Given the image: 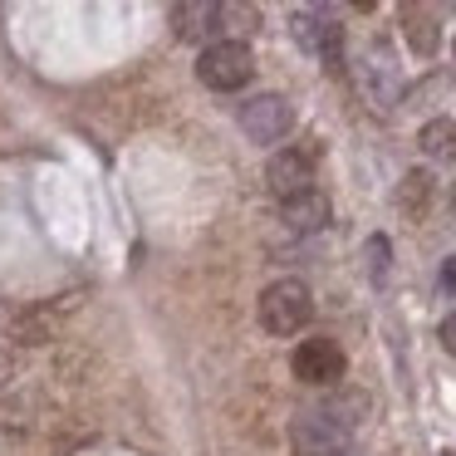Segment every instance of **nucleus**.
Returning <instances> with one entry per match:
<instances>
[{
    "label": "nucleus",
    "instance_id": "nucleus-1",
    "mask_svg": "<svg viewBox=\"0 0 456 456\" xmlns=\"http://www.w3.org/2000/svg\"><path fill=\"white\" fill-rule=\"evenodd\" d=\"M363 397L344 393V397H329L324 407H309L289 422V442H295L299 456H338L348 442H354L358 422H363Z\"/></svg>",
    "mask_w": 456,
    "mask_h": 456
},
{
    "label": "nucleus",
    "instance_id": "nucleus-2",
    "mask_svg": "<svg viewBox=\"0 0 456 456\" xmlns=\"http://www.w3.org/2000/svg\"><path fill=\"white\" fill-rule=\"evenodd\" d=\"M314 314V295H309L305 280H275V285L260 295V324L270 329L275 338H289L309 324Z\"/></svg>",
    "mask_w": 456,
    "mask_h": 456
},
{
    "label": "nucleus",
    "instance_id": "nucleus-3",
    "mask_svg": "<svg viewBox=\"0 0 456 456\" xmlns=\"http://www.w3.org/2000/svg\"><path fill=\"white\" fill-rule=\"evenodd\" d=\"M250 74H256V60H250V50L240 40H216V45H207L201 60H197V79L207 84V89H216V94L246 89Z\"/></svg>",
    "mask_w": 456,
    "mask_h": 456
},
{
    "label": "nucleus",
    "instance_id": "nucleus-4",
    "mask_svg": "<svg viewBox=\"0 0 456 456\" xmlns=\"http://www.w3.org/2000/svg\"><path fill=\"white\" fill-rule=\"evenodd\" d=\"M314 162H319V148H314V142L280 148L275 158H270V167H265L270 191H275L280 201H289V197H299V191H309V182H314Z\"/></svg>",
    "mask_w": 456,
    "mask_h": 456
},
{
    "label": "nucleus",
    "instance_id": "nucleus-5",
    "mask_svg": "<svg viewBox=\"0 0 456 456\" xmlns=\"http://www.w3.org/2000/svg\"><path fill=\"white\" fill-rule=\"evenodd\" d=\"M289 128H295V109L280 94H260V99L240 103V133L250 142H280Z\"/></svg>",
    "mask_w": 456,
    "mask_h": 456
},
{
    "label": "nucleus",
    "instance_id": "nucleus-6",
    "mask_svg": "<svg viewBox=\"0 0 456 456\" xmlns=\"http://www.w3.org/2000/svg\"><path fill=\"white\" fill-rule=\"evenodd\" d=\"M289 368H295V378L309 387H334L348 363H344V348H338L334 338H305V344L295 348V358H289Z\"/></svg>",
    "mask_w": 456,
    "mask_h": 456
},
{
    "label": "nucleus",
    "instance_id": "nucleus-7",
    "mask_svg": "<svg viewBox=\"0 0 456 456\" xmlns=\"http://www.w3.org/2000/svg\"><path fill=\"white\" fill-rule=\"evenodd\" d=\"M358 84H363V94L378 103V109H393V103H403V69H397V60L387 54V45H373V50L363 54V64H358Z\"/></svg>",
    "mask_w": 456,
    "mask_h": 456
},
{
    "label": "nucleus",
    "instance_id": "nucleus-8",
    "mask_svg": "<svg viewBox=\"0 0 456 456\" xmlns=\"http://www.w3.org/2000/svg\"><path fill=\"white\" fill-rule=\"evenodd\" d=\"M295 40L305 45L314 60H324L329 69H338V60H344V25L329 11H299L295 15Z\"/></svg>",
    "mask_w": 456,
    "mask_h": 456
},
{
    "label": "nucleus",
    "instance_id": "nucleus-9",
    "mask_svg": "<svg viewBox=\"0 0 456 456\" xmlns=\"http://www.w3.org/2000/svg\"><path fill=\"white\" fill-rule=\"evenodd\" d=\"M280 221H285L289 231H324L329 226V197L324 191H299V197L280 201Z\"/></svg>",
    "mask_w": 456,
    "mask_h": 456
},
{
    "label": "nucleus",
    "instance_id": "nucleus-10",
    "mask_svg": "<svg viewBox=\"0 0 456 456\" xmlns=\"http://www.w3.org/2000/svg\"><path fill=\"white\" fill-rule=\"evenodd\" d=\"M417 148H422L432 162H456V123H452V118L422 123V133H417Z\"/></svg>",
    "mask_w": 456,
    "mask_h": 456
},
{
    "label": "nucleus",
    "instance_id": "nucleus-11",
    "mask_svg": "<svg viewBox=\"0 0 456 456\" xmlns=\"http://www.w3.org/2000/svg\"><path fill=\"white\" fill-rule=\"evenodd\" d=\"M177 30L191 35V40H201V35H216L221 30V5H211V0H197V5H177Z\"/></svg>",
    "mask_w": 456,
    "mask_h": 456
},
{
    "label": "nucleus",
    "instance_id": "nucleus-12",
    "mask_svg": "<svg viewBox=\"0 0 456 456\" xmlns=\"http://www.w3.org/2000/svg\"><path fill=\"white\" fill-rule=\"evenodd\" d=\"M427 201H432V177H427V172H407L403 187H397V207H403L407 216H422Z\"/></svg>",
    "mask_w": 456,
    "mask_h": 456
},
{
    "label": "nucleus",
    "instance_id": "nucleus-13",
    "mask_svg": "<svg viewBox=\"0 0 456 456\" xmlns=\"http://www.w3.org/2000/svg\"><path fill=\"white\" fill-rule=\"evenodd\" d=\"M407 40H412L417 54H432L436 50V20L422 11H407Z\"/></svg>",
    "mask_w": 456,
    "mask_h": 456
},
{
    "label": "nucleus",
    "instance_id": "nucleus-14",
    "mask_svg": "<svg viewBox=\"0 0 456 456\" xmlns=\"http://www.w3.org/2000/svg\"><path fill=\"white\" fill-rule=\"evenodd\" d=\"M363 256H368V275L383 280V275H387V260H393V246H387V236H368Z\"/></svg>",
    "mask_w": 456,
    "mask_h": 456
},
{
    "label": "nucleus",
    "instance_id": "nucleus-15",
    "mask_svg": "<svg viewBox=\"0 0 456 456\" xmlns=\"http://www.w3.org/2000/svg\"><path fill=\"white\" fill-rule=\"evenodd\" d=\"M436 338H442V348H446V354H456V314H446V319H442Z\"/></svg>",
    "mask_w": 456,
    "mask_h": 456
},
{
    "label": "nucleus",
    "instance_id": "nucleus-16",
    "mask_svg": "<svg viewBox=\"0 0 456 456\" xmlns=\"http://www.w3.org/2000/svg\"><path fill=\"white\" fill-rule=\"evenodd\" d=\"M442 289H446V295H456V256L442 260Z\"/></svg>",
    "mask_w": 456,
    "mask_h": 456
},
{
    "label": "nucleus",
    "instance_id": "nucleus-17",
    "mask_svg": "<svg viewBox=\"0 0 456 456\" xmlns=\"http://www.w3.org/2000/svg\"><path fill=\"white\" fill-rule=\"evenodd\" d=\"M442 456H456V452H442Z\"/></svg>",
    "mask_w": 456,
    "mask_h": 456
},
{
    "label": "nucleus",
    "instance_id": "nucleus-18",
    "mask_svg": "<svg viewBox=\"0 0 456 456\" xmlns=\"http://www.w3.org/2000/svg\"><path fill=\"white\" fill-rule=\"evenodd\" d=\"M452 211H456V197H452Z\"/></svg>",
    "mask_w": 456,
    "mask_h": 456
}]
</instances>
